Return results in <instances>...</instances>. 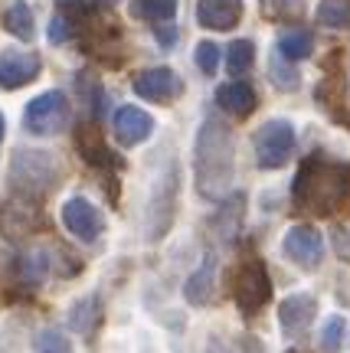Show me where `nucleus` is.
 I'll return each mask as SVG.
<instances>
[{
    "label": "nucleus",
    "instance_id": "nucleus-1",
    "mask_svg": "<svg viewBox=\"0 0 350 353\" xmlns=\"http://www.w3.org/2000/svg\"><path fill=\"white\" fill-rule=\"evenodd\" d=\"M236 180V134L223 118H206L193 141V183L203 200H226Z\"/></svg>",
    "mask_w": 350,
    "mask_h": 353
},
{
    "label": "nucleus",
    "instance_id": "nucleus-2",
    "mask_svg": "<svg viewBox=\"0 0 350 353\" xmlns=\"http://www.w3.org/2000/svg\"><path fill=\"white\" fill-rule=\"evenodd\" d=\"M291 200L301 213L334 216L350 206V164L324 154L304 157L291 183Z\"/></svg>",
    "mask_w": 350,
    "mask_h": 353
},
{
    "label": "nucleus",
    "instance_id": "nucleus-3",
    "mask_svg": "<svg viewBox=\"0 0 350 353\" xmlns=\"http://www.w3.org/2000/svg\"><path fill=\"white\" fill-rule=\"evenodd\" d=\"M59 176V164L56 157L46 151H17L13 154V167H10V180L20 196L30 193H46Z\"/></svg>",
    "mask_w": 350,
    "mask_h": 353
},
{
    "label": "nucleus",
    "instance_id": "nucleus-4",
    "mask_svg": "<svg viewBox=\"0 0 350 353\" xmlns=\"http://www.w3.org/2000/svg\"><path fill=\"white\" fill-rule=\"evenodd\" d=\"M272 298V278H269V268H265L262 259H249L236 268L233 275V301L246 317L259 314Z\"/></svg>",
    "mask_w": 350,
    "mask_h": 353
},
{
    "label": "nucleus",
    "instance_id": "nucleus-5",
    "mask_svg": "<svg viewBox=\"0 0 350 353\" xmlns=\"http://www.w3.org/2000/svg\"><path fill=\"white\" fill-rule=\"evenodd\" d=\"M252 151H255V164L262 170H278L291 161V151H295V128L285 118H272L265 121L255 138H252Z\"/></svg>",
    "mask_w": 350,
    "mask_h": 353
},
{
    "label": "nucleus",
    "instance_id": "nucleus-6",
    "mask_svg": "<svg viewBox=\"0 0 350 353\" xmlns=\"http://www.w3.org/2000/svg\"><path fill=\"white\" fill-rule=\"evenodd\" d=\"M69 99L63 92H43L23 108V128L37 138H52L69 125Z\"/></svg>",
    "mask_w": 350,
    "mask_h": 353
},
{
    "label": "nucleus",
    "instance_id": "nucleus-7",
    "mask_svg": "<svg viewBox=\"0 0 350 353\" xmlns=\"http://www.w3.org/2000/svg\"><path fill=\"white\" fill-rule=\"evenodd\" d=\"M59 219H63L66 232L75 236L79 242H95L101 236V229H105L101 210L92 200H86V196H69V200L63 203Z\"/></svg>",
    "mask_w": 350,
    "mask_h": 353
},
{
    "label": "nucleus",
    "instance_id": "nucleus-8",
    "mask_svg": "<svg viewBox=\"0 0 350 353\" xmlns=\"http://www.w3.org/2000/svg\"><path fill=\"white\" fill-rule=\"evenodd\" d=\"M135 88V95L144 101H154V105H171L184 95V79L177 76L174 69H167V65H157V69H144L135 76L131 82Z\"/></svg>",
    "mask_w": 350,
    "mask_h": 353
},
{
    "label": "nucleus",
    "instance_id": "nucleus-9",
    "mask_svg": "<svg viewBox=\"0 0 350 353\" xmlns=\"http://www.w3.org/2000/svg\"><path fill=\"white\" fill-rule=\"evenodd\" d=\"M282 252L298 268H318L324 259V239L314 226H291L282 239Z\"/></svg>",
    "mask_w": 350,
    "mask_h": 353
},
{
    "label": "nucleus",
    "instance_id": "nucleus-10",
    "mask_svg": "<svg viewBox=\"0 0 350 353\" xmlns=\"http://www.w3.org/2000/svg\"><path fill=\"white\" fill-rule=\"evenodd\" d=\"M39 229V206L30 196H10V200L0 206V232L10 242L26 239L30 232Z\"/></svg>",
    "mask_w": 350,
    "mask_h": 353
},
{
    "label": "nucleus",
    "instance_id": "nucleus-11",
    "mask_svg": "<svg viewBox=\"0 0 350 353\" xmlns=\"http://www.w3.org/2000/svg\"><path fill=\"white\" fill-rule=\"evenodd\" d=\"M39 72H43V63H39L37 52H23V50L0 52V88L3 92H17V88L30 85Z\"/></svg>",
    "mask_w": 350,
    "mask_h": 353
},
{
    "label": "nucleus",
    "instance_id": "nucleus-12",
    "mask_svg": "<svg viewBox=\"0 0 350 353\" xmlns=\"http://www.w3.org/2000/svg\"><path fill=\"white\" fill-rule=\"evenodd\" d=\"M112 131H115V138H118V144L138 148V144H144L150 138L154 118L144 108H138V105H121L112 118Z\"/></svg>",
    "mask_w": 350,
    "mask_h": 353
},
{
    "label": "nucleus",
    "instance_id": "nucleus-13",
    "mask_svg": "<svg viewBox=\"0 0 350 353\" xmlns=\"http://www.w3.org/2000/svg\"><path fill=\"white\" fill-rule=\"evenodd\" d=\"M246 13L242 0H197V23L213 33H229L236 30Z\"/></svg>",
    "mask_w": 350,
    "mask_h": 353
},
{
    "label": "nucleus",
    "instance_id": "nucleus-14",
    "mask_svg": "<svg viewBox=\"0 0 350 353\" xmlns=\"http://www.w3.org/2000/svg\"><path fill=\"white\" fill-rule=\"evenodd\" d=\"M318 317V298L314 294H288L278 304V324L288 337H301L311 327V321Z\"/></svg>",
    "mask_w": 350,
    "mask_h": 353
},
{
    "label": "nucleus",
    "instance_id": "nucleus-15",
    "mask_svg": "<svg viewBox=\"0 0 350 353\" xmlns=\"http://www.w3.org/2000/svg\"><path fill=\"white\" fill-rule=\"evenodd\" d=\"M213 281H216V255L206 252L203 255V262L193 268V275L187 278V285H184V298L187 304L193 307H206L213 301Z\"/></svg>",
    "mask_w": 350,
    "mask_h": 353
},
{
    "label": "nucleus",
    "instance_id": "nucleus-16",
    "mask_svg": "<svg viewBox=\"0 0 350 353\" xmlns=\"http://www.w3.org/2000/svg\"><path fill=\"white\" fill-rule=\"evenodd\" d=\"M216 105L223 112L236 114V118H249L255 112L259 99H255V88L249 82H226V85L216 88Z\"/></svg>",
    "mask_w": 350,
    "mask_h": 353
},
{
    "label": "nucleus",
    "instance_id": "nucleus-17",
    "mask_svg": "<svg viewBox=\"0 0 350 353\" xmlns=\"http://www.w3.org/2000/svg\"><path fill=\"white\" fill-rule=\"evenodd\" d=\"M75 151H79V157H82L88 167L115 164L112 151H108V144L101 141V134H99V128L95 125H79V131H75Z\"/></svg>",
    "mask_w": 350,
    "mask_h": 353
},
{
    "label": "nucleus",
    "instance_id": "nucleus-18",
    "mask_svg": "<svg viewBox=\"0 0 350 353\" xmlns=\"http://www.w3.org/2000/svg\"><path fill=\"white\" fill-rule=\"evenodd\" d=\"M278 56L285 59V63H301V59H308L314 52V37L311 30H285L282 37H278Z\"/></svg>",
    "mask_w": 350,
    "mask_h": 353
},
{
    "label": "nucleus",
    "instance_id": "nucleus-19",
    "mask_svg": "<svg viewBox=\"0 0 350 353\" xmlns=\"http://www.w3.org/2000/svg\"><path fill=\"white\" fill-rule=\"evenodd\" d=\"M0 23H3V30H7L10 37L33 39V10H30V3H26V0H13L10 7L3 10Z\"/></svg>",
    "mask_w": 350,
    "mask_h": 353
},
{
    "label": "nucleus",
    "instance_id": "nucleus-20",
    "mask_svg": "<svg viewBox=\"0 0 350 353\" xmlns=\"http://www.w3.org/2000/svg\"><path fill=\"white\" fill-rule=\"evenodd\" d=\"M131 13L150 23H171L177 13V0H131Z\"/></svg>",
    "mask_w": 350,
    "mask_h": 353
},
{
    "label": "nucleus",
    "instance_id": "nucleus-21",
    "mask_svg": "<svg viewBox=\"0 0 350 353\" xmlns=\"http://www.w3.org/2000/svg\"><path fill=\"white\" fill-rule=\"evenodd\" d=\"M255 63V46H252V39H236V43H229V50H226V69H229V76L239 79L246 76Z\"/></svg>",
    "mask_w": 350,
    "mask_h": 353
},
{
    "label": "nucleus",
    "instance_id": "nucleus-22",
    "mask_svg": "<svg viewBox=\"0 0 350 353\" xmlns=\"http://www.w3.org/2000/svg\"><path fill=\"white\" fill-rule=\"evenodd\" d=\"M99 298L95 294H88V298H82V301L72 307V314H69V327L79 330V334H92L95 330V324H99Z\"/></svg>",
    "mask_w": 350,
    "mask_h": 353
},
{
    "label": "nucleus",
    "instance_id": "nucleus-23",
    "mask_svg": "<svg viewBox=\"0 0 350 353\" xmlns=\"http://www.w3.org/2000/svg\"><path fill=\"white\" fill-rule=\"evenodd\" d=\"M318 23L331 26V30H350V0H321Z\"/></svg>",
    "mask_w": 350,
    "mask_h": 353
},
{
    "label": "nucleus",
    "instance_id": "nucleus-24",
    "mask_svg": "<svg viewBox=\"0 0 350 353\" xmlns=\"http://www.w3.org/2000/svg\"><path fill=\"white\" fill-rule=\"evenodd\" d=\"M20 278H23V285H30V288H37L39 281L46 278V272H50V259H46V252H39V249H33V252H26L23 259H20Z\"/></svg>",
    "mask_w": 350,
    "mask_h": 353
},
{
    "label": "nucleus",
    "instance_id": "nucleus-25",
    "mask_svg": "<svg viewBox=\"0 0 350 353\" xmlns=\"http://www.w3.org/2000/svg\"><path fill=\"white\" fill-rule=\"evenodd\" d=\"M344 334H347V321L340 314L327 317L321 334H318V343H321V350L324 353H340L344 350Z\"/></svg>",
    "mask_w": 350,
    "mask_h": 353
},
{
    "label": "nucleus",
    "instance_id": "nucleus-26",
    "mask_svg": "<svg viewBox=\"0 0 350 353\" xmlns=\"http://www.w3.org/2000/svg\"><path fill=\"white\" fill-rule=\"evenodd\" d=\"M269 79H272V82H275L278 88H285V92H291V88H295V85L301 82L298 69H295L291 63H285V59H282L278 52L272 56V63H269Z\"/></svg>",
    "mask_w": 350,
    "mask_h": 353
},
{
    "label": "nucleus",
    "instance_id": "nucleus-27",
    "mask_svg": "<svg viewBox=\"0 0 350 353\" xmlns=\"http://www.w3.org/2000/svg\"><path fill=\"white\" fill-rule=\"evenodd\" d=\"M72 37H75V20L66 10H59L50 20V43L52 46H63V43H69Z\"/></svg>",
    "mask_w": 350,
    "mask_h": 353
},
{
    "label": "nucleus",
    "instance_id": "nucleus-28",
    "mask_svg": "<svg viewBox=\"0 0 350 353\" xmlns=\"http://www.w3.org/2000/svg\"><path fill=\"white\" fill-rule=\"evenodd\" d=\"M193 59H197V69H200L203 76H216V69H220V50H216V43H200L197 52H193Z\"/></svg>",
    "mask_w": 350,
    "mask_h": 353
},
{
    "label": "nucleus",
    "instance_id": "nucleus-29",
    "mask_svg": "<svg viewBox=\"0 0 350 353\" xmlns=\"http://www.w3.org/2000/svg\"><path fill=\"white\" fill-rule=\"evenodd\" d=\"M37 350L39 353H72V347H69V337H66V334H59V330H43L37 341Z\"/></svg>",
    "mask_w": 350,
    "mask_h": 353
},
{
    "label": "nucleus",
    "instance_id": "nucleus-30",
    "mask_svg": "<svg viewBox=\"0 0 350 353\" xmlns=\"http://www.w3.org/2000/svg\"><path fill=\"white\" fill-rule=\"evenodd\" d=\"M334 249L344 262H350V226H338L334 229Z\"/></svg>",
    "mask_w": 350,
    "mask_h": 353
},
{
    "label": "nucleus",
    "instance_id": "nucleus-31",
    "mask_svg": "<svg viewBox=\"0 0 350 353\" xmlns=\"http://www.w3.org/2000/svg\"><path fill=\"white\" fill-rule=\"evenodd\" d=\"M157 43H161L164 50H171L177 43V30L171 23H164V26H157Z\"/></svg>",
    "mask_w": 350,
    "mask_h": 353
},
{
    "label": "nucleus",
    "instance_id": "nucleus-32",
    "mask_svg": "<svg viewBox=\"0 0 350 353\" xmlns=\"http://www.w3.org/2000/svg\"><path fill=\"white\" fill-rule=\"evenodd\" d=\"M272 3H278V7H298L301 0H272Z\"/></svg>",
    "mask_w": 350,
    "mask_h": 353
},
{
    "label": "nucleus",
    "instance_id": "nucleus-33",
    "mask_svg": "<svg viewBox=\"0 0 350 353\" xmlns=\"http://www.w3.org/2000/svg\"><path fill=\"white\" fill-rule=\"evenodd\" d=\"M99 3H115V0H99Z\"/></svg>",
    "mask_w": 350,
    "mask_h": 353
}]
</instances>
